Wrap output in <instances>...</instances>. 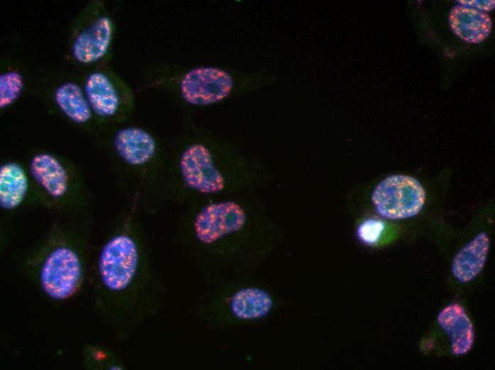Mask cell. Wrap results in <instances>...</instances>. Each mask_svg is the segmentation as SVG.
Returning <instances> with one entry per match:
<instances>
[{
	"mask_svg": "<svg viewBox=\"0 0 495 370\" xmlns=\"http://www.w3.org/2000/svg\"><path fill=\"white\" fill-rule=\"evenodd\" d=\"M182 208L176 241L206 282L220 278L252 235L247 207L220 196L197 199Z\"/></svg>",
	"mask_w": 495,
	"mask_h": 370,
	"instance_id": "cell-2",
	"label": "cell"
},
{
	"mask_svg": "<svg viewBox=\"0 0 495 370\" xmlns=\"http://www.w3.org/2000/svg\"><path fill=\"white\" fill-rule=\"evenodd\" d=\"M87 101L99 125L110 127L128 121L136 105L129 83L110 65L78 73Z\"/></svg>",
	"mask_w": 495,
	"mask_h": 370,
	"instance_id": "cell-10",
	"label": "cell"
},
{
	"mask_svg": "<svg viewBox=\"0 0 495 370\" xmlns=\"http://www.w3.org/2000/svg\"><path fill=\"white\" fill-rule=\"evenodd\" d=\"M253 83L221 66L153 62L144 70L143 87L160 91L188 110L211 107L229 97L238 88Z\"/></svg>",
	"mask_w": 495,
	"mask_h": 370,
	"instance_id": "cell-4",
	"label": "cell"
},
{
	"mask_svg": "<svg viewBox=\"0 0 495 370\" xmlns=\"http://www.w3.org/2000/svg\"><path fill=\"white\" fill-rule=\"evenodd\" d=\"M168 150L163 199L183 206L224 196L233 186L228 151L211 131L187 123L168 143Z\"/></svg>",
	"mask_w": 495,
	"mask_h": 370,
	"instance_id": "cell-3",
	"label": "cell"
},
{
	"mask_svg": "<svg viewBox=\"0 0 495 370\" xmlns=\"http://www.w3.org/2000/svg\"><path fill=\"white\" fill-rule=\"evenodd\" d=\"M489 245V238L486 233L475 236L454 258L452 263L453 276L464 283L474 279L486 263Z\"/></svg>",
	"mask_w": 495,
	"mask_h": 370,
	"instance_id": "cell-17",
	"label": "cell"
},
{
	"mask_svg": "<svg viewBox=\"0 0 495 370\" xmlns=\"http://www.w3.org/2000/svg\"><path fill=\"white\" fill-rule=\"evenodd\" d=\"M37 92L68 122L91 130L100 126L84 92L78 74L53 72L42 76Z\"/></svg>",
	"mask_w": 495,
	"mask_h": 370,
	"instance_id": "cell-11",
	"label": "cell"
},
{
	"mask_svg": "<svg viewBox=\"0 0 495 370\" xmlns=\"http://www.w3.org/2000/svg\"><path fill=\"white\" fill-rule=\"evenodd\" d=\"M459 4L467 5L484 11L486 12L492 10L494 7V1H457Z\"/></svg>",
	"mask_w": 495,
	"mask_h": 370,
	"instance_id": "cell-20",
	"label": "cell"
},
{
	"mask_svg": "<svg viewBox=\"0 0 495 370\" xmlns=\"http://www.w3.org/2000/svg\"><path fill=\"white\" fill-rule=\"evenodd\" d=\"M384 228L383 223L378 220L368 219L358 229V237L364 243L373 244L378 241Z\"/></svg>",
	"mask_w": 495,
	"mask_h": 370,
	"instance_id": "cell-19",
	"label": "cell"
},
{
	"mask_svg": "<svg viewBox=\"0 0 495 370\" xmlns=\"http://www.w3.org/2000/svg\"><path fill=\"white\" fill-rule=\"evenodd\" d=\"M95 270L96 305L120 339L161 308L164 287L151 262L134 206L102 245Z\"/></svg>",
	"mask_w": 495,
	"mask_h": 370,
	"instance_id": "cell-1",
	"label": "cell"
},
{
	"mask_svg": "<svg viewBox=\"0 0 495 370\" xmlns=\"http://www.w3.org/2000/svg\"><path fill=\"white\" fill-rule=\"evenodd\" d=\"M25 268L50 299L63 301L73 297L86 276L84 235L68 226L55 224L27 256Z\"/></svg>",
	"mask_w": 495,
	"mask_h": 370,
	"instance_id": "cell-5",
	"label": "cell"
},
{
	"mask_svg": "<svg viewBox=\"0 0 495 370\" xmlns=\"http://www.w3.org/2000/svg\"><path fill=\"white\" fill-rule=\"evenodd\" d=\"M273 307V297L265 287L219 278L207 282V288L196 305L195 316L203 325L220 329L262 319Z\"/></svg>",
	"mask_w": 495,
	"mask_h": 370,
	"instance_id": "cell-6",
	"label": "cell"
},
{
	"mask_svg": "<svg viewBox=\"0 0 495 370\" xmlns=\"http://www.w3.org/2000/svg\"><path fill=\"white\" fill-rule=\"evenodd\" d=\"M26 204L39 205L28 167L19 161L6 160L0 165V207L11 211Z\"/></svg>",
	"mask_w": 495,
	"mask_h": 370,
	"instance_id": "cell-13",
	"label": "cell"
},
{
	"mask_svg": "<svg viewBox=\"0 0 495 370\" xmlns=\"http://www.w3.org/2000/svg\"><path fill=\"white\" fill-rule=\"evenodd\" d=\"M83 357L85 367L89 369H124L125 367L119 355L102 346H85Z\"/></svg>",
	"mask_w": 495,
	"mask_h": 370,
	"instance_id": "cell-18",
	"label": "cell"
},
{
	"mask_svg": "<svg viewBox=\"0 0 495 370\" xmlns=\"http://www.w3.org/2000/svg\"><path fill=\"white\" fill-rule=\"evenodd\" d=\"M110 128L107 144L115 160L146 190L161 196L168 143L148 128L127 122Z\"/></svg>",
	"mask_w": 495,
	"mask_h": 370,
	"instance_id": "cell-7",
	"label": "cell"
},
{
	"mask_svg": "<svg viewBox=\"0 0 495 370\" xmlns=\"http://www.w3.org/2000/svg\"><path fill=\"white\" fill-rule=\"evenodd\" d=\"M371 199L380 216L393 220L403 219L421 211L425 201V191L413 177L391 175L376 186Z\"/></svg>",
	"mask_w": 495,
	"mask_h": 370,
	"instance_id": "cell-12",
	"label": "cell"
},
{
	"mask_svg": "<svg viewBox=\"0 0 495 370\" xmlns=\"http://www.w3.org/2000/svg\"><path fill=\"white\" fill-rule=\"evenodd\" d=\"M452 32L469 43H480L489 34L491 20L482 10L464 4L453 7L449 14Z\"/></svg>",
	"mask_w": 495,
	"mask_h": 370,
	"instance_id": "cell-15",
	"label": "cell"
},
{
	"mask_svg": "<svg viewBox=\"0 0 495 370\" xmlns=\"http://www.w3.org/2000/svg\"><path fill=\"white\" fill-rule=\"evenodd\" d=\"M117 34L115 16L103 0L89 1L72 18L65 59L83 72L110 65Z\"/></svg>",
	"mask_w": 495,
	"mask_h": 370,
	"instance_id": "cell-8",
	"label": "cell"
},
{
	"mask_svg": "<svg viewBox=\"0 0 495 370\" xmlns=\"http://www.w3.org/2000/svg\"><path fill=\"white\" fill-rule=\"evenodd\" d=\"M437 322L450 339L453 354L462 356L472 349L474 341L473 324L461 305L454 303L443 308L437 316Z\"/></svg>",
	"mask_w": 495,
	"mask_h": 370,
	"instance_id": "cell-14",
	"label": "cell"
},
{
	"mask_svg": "<svg viewBox=\"0 0 495 370\" xmlns=\"http://www.w3.org/2000/svg\"><path fill=\"white\" fill-rule=\"evenodd\" d=\"M27 167L37 190L39 205L59 211H72L86 203L85 192L74 164L48 150L33 152Z\"/></svg>",
	"mask_w": 495,
	"mask_h": 370,
	"instance_id": "cell-9",
	"label": "cell"
},
{
	"mask_svg": "<svg viewBox=\"0 0 495 370\" xmlns=\"http://www.w3.org/2000/svg\"><path fill=\"white\" fill-rule=\"evenodd\" d=\"M28 70L16 55L4 56L0 66V110H7L16 105L28 87Z\"/></svg>",
	"mask_w": 495,
	"mask_h": 370,
	"instance_id": "cell-16",
	"label": "cell"
}]
</instances>
